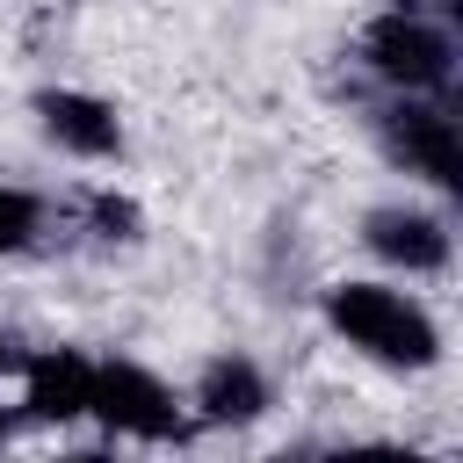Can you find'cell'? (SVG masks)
<instances>
[{
  "instance_id": "cell-1",
  "label": "cell",
  "mask_w": 463,
  "mask_h": 463,
  "mask_svg": "<svg viewBox=\"0 0 463 463\" xmlns=\"http://www.w3.org/2000/svg\"><path fill=\"white\" fill-rule=\"evenodd\" d=\"M326 311H333V326H340L354 347H369L376 362H405V369L434 362V326H427V311H420L412 297L383 289V282H340Z\"/></svg>"
},
{
  "instance_id": "cell-2",
  "label": "cell",
  "mask_w": 463,
  "mask_h": 463,
  "mask_svg": "<svg viewBox=\"0 0 463 463\" xmlns=\"http://www.w3.org/2000/svg\"><path fill=\"white\" fill-rule=\"evenodd\" d=\"M369 65L398 87H441L449 80V36L427 14H383L369 29Z\"/></svg>"
},
{
  "instance_id": "cell-3",
  "label": "cell",
  "mask_w": 463,
  "mask_h": 463,
  "mask_svg": "<svg viewBox=\"0 0 463 463\" xmlns=\"http://www.w3.org/2000/svg\"><path fill=\"white\" fill-rule=\"evenodd\" d=\"M87 412H101L109 427H123V434H145V441H159V434H174V398L145 376V369H130V362H109V369H94V398H87Z\"/></svg>"
},
{
  "instance_id": "cell-4",
  "label": "cell",
  "mask_w": 463,
  "mask_h": 463,
  "mask_svg": "<svg viewBox=\"0 0 463 463\" xmlns=\"http://www.w3.org/2000/svg\"><path fill=\"white\" fill-rule=\"evenodd\" d=\"M94 398V369L80 354H43L29 362V412L36 420H80Z\"/></svg>"
},
{
  "instance_id": "cell-5",
  "label": "cell",
  "mask_w": 463,
  "mask_h": 463,
  "mask_svg": "<svg viewBox=\"0 0 463 463\" xmlns=\"http://www.w3.org/2000/svg\"><path fill=\"white\" fill-rule=\"evenodd\" d=\"M369 246L405 260V268H441L449 260V232L434 217H412V210H376L369 217Z\"/></svg>"
},
{
  "instance_id": "cell-6",
  "label": "cell",
  "mask_w": 463,
  "mask_h": 463,
  "mask_svg": "<svg viewBox=\"0 0 463 463\" xmlns=\"http://www.w3.org/2000/svg\"><path fill=\"white\" fill-rule=\"evenodd\" d=\"M36 109H43V130L58 145H72V152H116V116L101 101H87V94H43Z\"/></svg>"
},
{
  "instance_id": "cell-7",
  "label": "cell",
  "mask_w": 463,
  "mask_h": 463,
  "mask_svg": "<svg viewBox=\"0 0 463 463\" xmlns=\"http://www.w3.org/2000/svg\"><path fill=\"white\" fill-rule=\"evenodd\" d=\"M398 152H405L427 181H441V188L463 181V174H456V130H449V116H434V109H405V116H398Z\"/></svg>"
},
{
  "instance_id": "cell-8",
  "label": "cell",
  "mask_w": 463,
  "mask_h": 463,
  "mask_svg": "<svg viewBox=\"0 0 463 463\" xmlns=\"http://www.w3.org/2000/svg\"><path fill=\"white\" fill-rule=\"evenodd\" d=\"M260 405H268V383H260L253 362H210V376H203V412L210 420H253Z\"/></svg>"
},
{
  "instance_id": "cell-9",
  "label": "cell",
  "mask_w": 463,
  "mask_h": 463,
  "mask_svg": "<svg viewBox=\"0 0 463 463\" xmlns=\"http://www.w3.org/2000/svg\"><path fill=\"white\" fill-rule=\"evenodd\" d=\"M29 232H36V203L22 188H0V253H14Z\"/></svg>"
},
{
  "instance_id": "cell-10",
  "label": "cell",
  "mask_w": 463,
  "mask_h": 463,
  "mask_svg": "<svg viewBox=\"0 0 463 463\" xmlns=\"http://www.w3.org/2000/svg\"><path fill=\"white\" fill-rule=\"evenodd\" d=\"M14 362H22V354H14V340L0 333V369H14Z\"/></svg>"
}]
</instances>
